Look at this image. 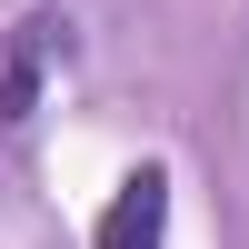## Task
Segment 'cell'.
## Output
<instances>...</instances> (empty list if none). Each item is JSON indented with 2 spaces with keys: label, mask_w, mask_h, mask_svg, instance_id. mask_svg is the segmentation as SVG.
Listing matches in <instances>:
<instances>
[{
  "label": "cell",
  "mask_w": 249,
  "mask_h": 249,
  "mask_svg": "<svg viewBox=\"0 0 249 249\" xmlns=\"http://www.w3.org/2000/svg\"><path fill=\"white\" fill-rule=\"evenodd\" d=\"M160 239H170V170L140 160L110 190V210H100V249H160Z\"/></svg>",
  "instance_id": "obj_2"
},
{
  "label": "cell",
  "mask_w": 249,
  "mask_h": 249,
  "mask_svg": "<svg viewBox=\"0 0 249 249\" xmlns=\"http://www.w3.org/2000/svg\"><path fill=\"white\" fill-rule=\"evenodd\" d=\"M70 50H80L70 10H20V20H10V50H0V120H10V130L40 110L50 70H70Z\"/></svg>",
  "instance_id": "obj_1"
}]
</instances>
